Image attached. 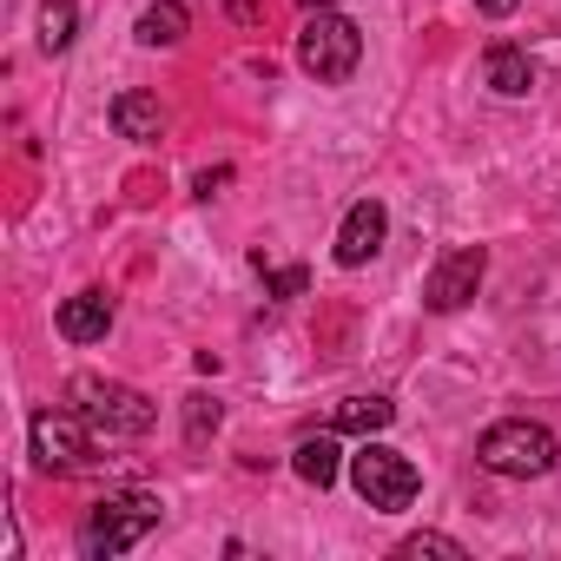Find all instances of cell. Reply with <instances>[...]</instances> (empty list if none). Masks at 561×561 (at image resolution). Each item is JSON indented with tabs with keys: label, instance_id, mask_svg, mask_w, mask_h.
I'll use <instances>...</instances> for the list:
<instances>
[{
	"label": "cell",
	"instance_id": "obj_1",
	"mask_svg": "<svg viewBox=\"0 0 561 561\" xmlns=\"http://www.w3.org/2000/svg\"><path fill=\"white\" fill-rule=\"evenodd\" d=\"M152 528H159V495L119 489V495H100V502H93V515H87V528H80V548H87L93 561H113V554L139 548Z\"/></svg>",
	"mask_w": 561,
	"mask_h": 561
},
{
	"label": "cell",
	"instance_id": "obj_2",
	"mask_svg": "<svg viewBox=\"0 0 561 561\" xmlns=\"http://www.w3.org/2000/svg\"><path fill=\"white\" fill-rule=\"evenodd\" d=\"M554 456H561V449H554V430H541V423H528V416H508V423L482 430V443H476V462H482L489 476H508V482L548 476Z\"/></svg>",
	"mask_w": 561,
	"mask_h": 561
},
{
	"label": "cell",
	"instance_id": "obj_3",
	"mask_svg": "<svg viewBox=\"0 0 561 561\" xmlns=\"http://www.w3.org/2000/svg\"><path fill=\"white\" fill-rule=\"evenodd\" d=\"M357 60H364V27L344 21V14H331V8H318L305 21V34H298V67L318 87H344L357 73Z\"/></svg>",
	"mask_w": 561,
	"mask_h": 561
},
{
	"label": "cell",
	"instance_id": "obj_4",
	"mask_svg": "<svg viewBox=\"0 0 561 561\" xmlns=\"http://www.w3.org/2000/svg\"><path fill=\"white\" fill-rule=\"evenodd\" d=\"M351 482H357V495H364L370 508H383V515H403V508L416 502V489H423L416 462H410L403 449H390V443H370V436H364V449L351 456Z\"/></svg>",
	"mask_w": 561,
	"mask_h": 561
},
{
	"label": "cell",
	"instance_id": "obj_5",
	"mask_svg": "<svg viewBox=\"0 0 561 561\" xmlns=\"http://www.w3.org/2000/svg\"><path fill=\"white\" fill-rule=\"evenodd\" d=\"M73 410H80L100 436H146V430H152V403H146L133 383L73 377Z\"/></svg>",
	"mask_w": 561,
	"mask_h": 561
},
{
	"label": "cell",
	"instance_id": "obj_6",
	"mask_svg": "<svg viewBox=\"0 0 561 561\" xmlns=\"http://www.w3.org/2000/svg\"><path fill=\"white\" fill-rule=\"evenodd\" d=\"M93 423L80 416V410H41L34 423H27V443H34V462L47 469V476H73V469H87L93 462Z\"/></svg>",
	"mask_w": 561,
	"mask_h": 561
},
{
	"label": "cell",
	"instance_id": "obj_7",
	"mask_svg": "<svg viewBox=\"0 0 561 561\" xmlns=\"http://www.w3.org/2000/svg\"><path fill=\"white\" fill-rule=\"evenodd\" d=\"M482 271H489L482 244L443 251V257H436V271H430V285H423V305H430V311H462V305L482 291Z\"/></svg>",
	"mask_w": 561,
	"mask_h": 561
},
{
	"label": "cell",
	"instance_id": "obj_8",
	"mask_svg": "<svg viewBox=\"0 0 561 561\" xmlns=\"http://www.w3.org/2000/svg\"><path fill=\"white\" fill-rule=\"evenodd\" d=\"M383 231H390V211H383L377 198H357V205L344 211V225H337V264H344V271L370 264V257L383 251Z\"/></svg>",
	"mask_w": 561,
	"mask_h": 561
},
{
	"label": "cell",
	"instance_id": "obj_9",
	"mask_svg": "<svg viewBox=\"0 0 561 561\" xmlns=\"http://www.w3.org/2000/svg\"><path fill=\"white\" fill-rule=\"evenodd\" d=\"M106 331H113V298L106 291H73L60 305V337L67 344H106Z\"/></svg>",
	"mask_w": 561,
	"mask_h": 561
},
{
	"label": "cell",
	"instance_id": "obj_10",
	"mask_svg": "<svg viewBox=\"0 0 561 561\" xmlns=\"http://www.w3.org/2000/svg\"><path fill=\"white\" fill-rule=\"evenodd\" d=\"M113 133L119 139H159L165 133V106L152 100V93H139V87H126V93H113Z\"/></svg>",
	"mask_w": 561,
	"mask_h": 561
},
{
	"label": "cell",
	"instance_id": "obj_11",
	"mask_svg": "<svg viewBox=\"0 0 561 561\" xmlns=\"http://www.w3.org/2000/svg\"><path fill=\"white\" fill-rule=\"evenodd\" d=\"M390 423H397V403L390 397H344L337 416H331L337 436H383Z\"/></svg>",
	"mask_w": 561,
	"mask_h": 561
},
{
	"label": "cell",
	"instance_id": "obj_12",
	"mask_svg": "<svg viewBox=\"0 0 561 561\" xmlns=\"http://www.w3.org/2000/svg\"><path fill=\"white\" fill-rule=\"evenodd\" d=\"M185 27H192V14H185V0H152V8L139 14V47H179L185 41Z\"/></svg>",
	"mask_w": 561,
	"mask_h": 561
},
{
	"label": "cell",
	"instance_id": "obj_13",
	"mask_svg": "<svg viewBox=\"0 0 561 561\" xmlns=\"http://www.w3.org/2000/svg\"><path fill=\"white\" fill-rule=\"evenodd\" d=\"M482 73H489V87H495V93H508V100H522V93L535 87V67H528V54H522V47H489Z\"/></svg>",
	"mask_w": 561,
	"mask_h": 561
},
{
	"label": "cell",
	"instance_id": "obj_14",
	"mask_svg": "<svg viewBox=\"0 0 561 561\" xmlns=\"http://www.w3.org/2000/svg\"><path fill=\"white\" fill-rule=\"evenodd\" d=\"M291 469H298L311 489H331L337 469H344V462H337V436H305V443L291 449Z\"/></svg>",
	"mask_w": 561,
	"mask_h": 561
},
{
	"label": "cell",
	"instance_id": "obj_15",
	"mask_svg": "<svg viewBox=\"0 0 561 561\" xmlns=\"http://www.w3.org/2000/svg\"><path fill=\"white\" fill-rule=\"evenodd\" d=\"M73 27H80V8H73V0H47V8H41V47H47V54H67V47H73Z\"/></svg>",
	"mask_w": 561,
	"mask_h": 561
},
{
	"label": "cell",
	"instance_id": "obj_16",
	"mask_svg": "<svg viewBox=\"0 0 561 561\" xmlns=\"http://www.w3.org/2000/svg\"><path fill=\"white\" fill-rule=\"evenodd\" d=\"M251 264L264 271V291L271 298H305V285H311L305 264H264V251H251Z\"/></svg>",
	"mask_w": 561,
	"mask_h": 561
},
{
	"label": "cell",
	"instance_id": "obj_17",
	"mask_svg": "<svg viewBox=\"0 0 561 561\" xmlns=\"http://www.w3.org/2000/svg\"><path fill=\"white\" fill-rule=\"evenodd\" d=\"M403 561H423V554H443V561H462V541H449V535H410L403 548H397Z\"/></svg>",
	"mask_w": 561,
	"mask_h": 561
},
{
	"label": "cell",
	"instance_id": "obj_18",
	"mask_svg": "<svg viewBox=\"0 0 561 561\" xmlns=\"http://www.w3.org/2000/svg\"><path fill=\"white\" fill-rule=\"evenodd\" d=\"M211 430H218V403H211V397H185V436L205 443Z\"/></svg>",
	"mask_w": 561,
	"mask_h": 561
},
{
	"label": "cell",
	"instance_id": "obj_19",
	"mask_svg": "<svg viewBox=\"0 0 561 561\" xmlns=\"http://www.w3.org/2000/svg\"><path fill=\"white\" fill-rule=\"evenodd\" d=\"M218 185H231V165H218V172H198V179H192V192H198V198H218Z\"/></svg>",
	"mask_w": 561,
	"mask_h": 561
},
{
	"label": "cell",
	"instance_id": "obj_20",
	"mask_svg": "<svg viewBox=\"0 0 561 561\" xmlns=\"http://www.w3.org/2000/svg\"><path fill=\"white\" fill-rule=\"evenodd\" d=\"M476 8H482V14H489V21H508V14H515V8H522V0H476Z\"/></svg>",
	"mask_w": 561,
	"mask_h": 561
},
{
	"label": "cell",
	"instance_id": "obj_21",
	"mask_svg": "<svg viewBox=\"0 0 561 561\" xmlns=\"http://www.w3.org/2000/svg\"><path fill=\"white\" fill-rule=\"evenodd\" d=\"M305 8H311V14H318V8H337V0H305Z\"/></svg>",
	"mask_w": 561,
	"mask_h": 561
}]
</instances>
